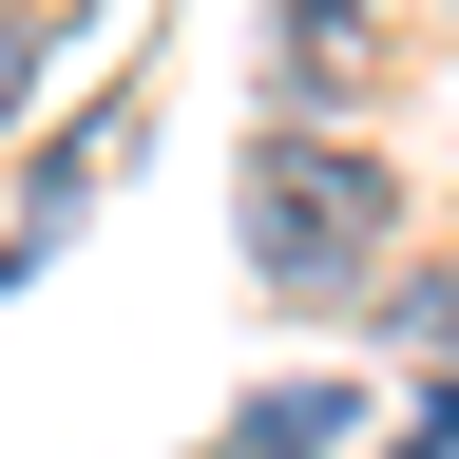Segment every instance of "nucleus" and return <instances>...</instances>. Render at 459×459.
Masks as SVG:
<instances>
[{
	"mask_svg": "<svg viewBox=\"0 0 459 459\" xmlns=\"http://www.w3.org/2000/svg\"><path fill=\"white\" fill-rule=\"evenodd\" d=\"M364 77H383V39H364V0H287V96L325 115V96H364Z\"/></svg>",
	"mask_w": 459,
	"mask_h": 459,
	"instance_id": "obj_2",
	"label": "nucleus"
},
{
	"mask_svg": "<svg viewBox=\"0 0 459 459\" xmlns=\"http://www.w3.org/2000/svg\"><path fill=\"white\" fill-rule=\"evenodd\" d=\"M249 268L287 287V307H344V287H383V153L287 134V153L249 172Z\"/></svg>",
	"mask_w": 459,
	"mask_h": 459,
	"instance_id": "obj_1",
	"label": "nucleus"
},
{
	"mask_svg": "<svg viewBox=\"0 0 459 459\" xmlns=\"http://www.w3.org/2000/svg\"><path fill=\"white\" fill-rule=\"evenodd\" d=\"M383 325H402V344H421V364L459 383V287H402V307H383Z\"/></svg>",
	"mask_w": 459,
	"mask_h": 459,
	"instance_id": "obj_3",
	"label": "nucleus"
}]
</instances>
